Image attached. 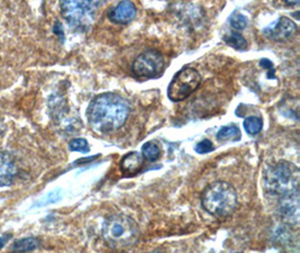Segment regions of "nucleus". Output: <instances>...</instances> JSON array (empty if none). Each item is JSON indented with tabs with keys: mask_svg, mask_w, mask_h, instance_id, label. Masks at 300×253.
I'll list each match as a JSON object with an SVG mask.
<instances>
[{
	"mask_svg": "<svg viewBox=\"0 0 300 253\" xmlns=\"http://www.w3.org/2000/svg\"><path fill=\"white\" fill-rule=\"evenodd\" d=\"M17 167L14 159L8 153L0 152V187H8L15 180Z\"/></svg>",
	"mask_w": 300,
	"mask_h": 253,
	"instance_id": "nucleus-11",
	"label": "nucleus"
},
{
	"mask_svg": "<svg viewBox=\"0 0 300 253\" xmlns=\"http://www.w3.org/2000/svg\"><path fill=\"white\" fill-rule=\"evenodd\" d=\"M128 115V101L116 93L96 96L87 108L89 125L98 133H114L120 130L127 122Z\"/></svg>",
	"mask_w": 300,
	"mask_h": 253,
	"instance_id": "nucleus-1",
	"label": "nucleus"
},
{
	"mask_svg": "<svg viewBox=\"0 0 300 253\" xmlns=\"http://www.w3.org/2000/svg\"><path fill=\"white\" fill-rule=\"evenodd\" d=\"M296 31V23L288 17L282 16L271 26L266 27V29L263 30V34L274 41H282L289 39L290 36H292V34Z\"/></svg>",
	"mask_w": 300,
	"mask_h": 253,
	"instance_id": "nucleus-9",
	"label": "nucleus"
},
{
	"mask_svg": "<svg viewBox=\"0 0 300 253\" xmlns=\"http://www.w3.org/2000/svg\"><path fill=\"white\" fill-rule=\"evenodd\" d=\"M102 2H62L60 4L61 14L68 24L74 31L86 32L96 21L98 9L102 6Z\"/></svg>",
	"mask_w": 300,
	"mask_h": 253,
	"instance_id": "nucleus-5",
	"label": "nucleus"
},
{
	"mask_svg": "<svg viewBox=\"0 0 300 253\" xmlns=\"http://www.w3.org/2000/svg\"><path fill=\"white\" fill-rule=\"evenodd\" d=\"M136 13H138V8H136L135 4L125 0V2L118 3L116 6L109 9L108 18L115 24L125 25L134 20Z\"/></svg>",
	"mask_w": 300,
	"mask_h": 253,
	"instance_id": "nucleus-10",
	"label": "nucleus"
},
{
	"mask_svg": "<svg viewBox=\"0 0 300 253\" xmlns=\"http://www.w3.org/2000/svg\"><path fill=\"white\" fill-rule=\"evenodd\" d=\"M69 149L74 152H81V153H88L90 151V146L88 141L86 139H72L69 142Z\"/></svg>",
	"mask_w": 300,
	"mask_h": 253,
	"instance_id": "nucleus-19",
	"label": "nucleus"
},
{
	"mask_svg": "<svg viewBox=\"0 0 300 253\" xmlns=\"http://www.w3.org/2000/svg\"><path fill=\"white\" fill-rule=\"evenodd\" d=\"M202 84V76L192 67H184L176 73L168 87V97L179 103L192 96Z\"/></svg>",
	"mask_w": 300,
	"mask_h": 253,
	"instance_id": "nucleus-6",
	"label": "nucleus"
},
{
	"mask_svg": "<svg viewBox=\"0 0 300 253\" xmlns=\"http://www.w3.org/2000/svg\"><path fill=\"white\" fill-rule=\"evenodd\" d=\"M278 211L280 217L286 224L294 228L299 226L300 217V202L299 192L281 197L278 199Z\"/></svg>",
	"mask_w": 300,
	"mask_h": 253,
	"instance_id": "nucleus-8",
	"label": "nucleus"
},
{
	"mask_svg": "<svg viewBox=\"0 0 300 253\" xmlns=\"http://www.w3.org/2000/svg\"><path fill=\"white\" fill-rule=\"evenodd\" d=\"M61 197V191L60 190H53L50 192V194L44 197L43 199H40V202H38V206H45V205H48V204H52V202L58 200V198Z\"/></svg>",
	"mask_w": 300,
	"mask_h": 253,
	"instance_id": "nucleus-21",
	"label": "nucleus"
},
{
	"mask_svg": "<svg viewBox=\"0 0 300 253\" xmlns=\"http://www.w3.org/2000/svg\"><path fill=\"white\" fill-rule=\"evenodd\" d=\"M202 208L215 217H226L238 207V192L227 181H215L204 188L202 194Z\"/></svg>",
	"mask_w": 300,
	"mask_h": 253,
	"instance_id": "nucleus-3",
	"label": "nucleus"
},
{
	"mask_svg": "<svg viewBox=\"0 0 300 253\" xmlns=\"http://www.w3.org/2000/svg\"><path fill=\"white\" fill-rule=\"evenodd\" d=\"M244 130L248 135H256L262 131L263 121L258 116H248L243 123Z\"/></svg>",
	"mask_w": 300,
	"mask_h": 253,
	"instance_id": "nucleus-16",
	"label": "nucleus"
},
{
	"mask_svg": "<svg viewBox=\"0 0 300 253\" xmlns=\"http://www.w3.org/2000/svg\"><path fill=\"white\" fill-rule=\"evenodd\" d=\"M164 67V58L158 51L146 50L136 57L132 71L138 79H154L162 75Z\"/></svg>",
	"mask_w": 300,
	"mask_h": 253,
	"instance_id": "nucleus-7",
	"label": "nucleus"
},
{
	"mask_svg": "<svg viewBox=\"0 0 300 253\" xmlns=\"http://www.w3.org/2000/svg\"><path fill=\"white\" fill-rule=\"evenodd\" d=\"M300 172L297 165L279 161L268 167L263 173V188L268 195L279 199L299 192Z\"/></svg>",
	"mask_w": 300,
	"mask_h": 253,
	"instance_id": "nucleus-2",
	"label": "nucleus"
},
{
	"mask_svg": "<svg viewBox=\"0 0 300 253\" xmlns=\"http://www.w3.org/2000/svg\"><path fill=\"white\" fill-rule=\"evenodd\" d=\"M194 150H196V152L199 154H206L209 153V152L214 151V145L209 140H202L196 145Z\"/></svg>",
	"mask_w": 300,
	"mask_h": 253,
	"instance_id": "nucleus-20",
	"label": "nucleus"
},
{
	"mask_svg": "<svg viewBox=\"0 0 300 253\" xmlns=\"http://www.w3.org/2000/svg\"><path fill=\"white\" fill-rule=\"evenodd\" d=\"M140 155H142L143 160L150 161V162H154V161L160 159L161 149H160V146L158 145L156 142L150 141V142H146V143L142 146V152H140Z\"/></svg>",
	"mask_w": 300,
	"mask_h": 253,
	"instance_id": "nucleus-14",
	"label": "nucleus"
},
{
	"mask_svg": "<svg viewBox=\"0 0 300 253\" xmlns=\"http://www.w3.org/2000/svg\"><path fill=\"white\" fill-rule=\"evenodd\" d=\"M152 253H161V252H152Z\"/></svg>",
	"mask_w": 300,
	"mask_h": 253,
	"instance_id": "nucleus-25",
	"label": "nucleus"
},
{
	"mask_svg": "<svg viewBox=\"0 0 300 253\" xmlns=\"http://www.w3.org/2000/svg\"><path fill=\"white\" fill-rule=\"evenodd\" d=\"M12 238V234H4L0 236V250H2L4 245L7 244V242Z\"/></svg>",
	"mask_w": 300,
	"mask_h": 253,
	"instance_id": "nucleus-23",
	"label": "nucleus"
},
{
	"mask_svg": "<svg viewBox=\"0 0 300 253\" xmlns=\"http://www.w3.org/2000/svg\"><path fill=\"white\" fill-rule=\"evenodd\" d=\"M40 245V241L34 236L24 237L20 238L16 242H14L12 246V252L14 253H24V252H30L35 249H38Z\"/></svg>",
	"mask_w": 300,
	"mask_h": 253,
	"instance_id": "nucleus-13",
	"label": "nucleus"
},
{
	"mask_svg": "<svg viewBox=\"0 0 300 253\" xmlns=\"http://www.w3.org/2000/svg\"><path fill=\"white\" fill-rule=\"evenodd\" d=\"M53 31H54V33H56L61 40H63V38H64V33H63V29H62V25L60 22H56V26H54Z\"/></svg>",
	"mask_w": 300,
	"mask_h": 253,
	"instance_id": "nucleus-22",
	"label": "nucleus"
},
{
	"mask_svg": "<svg viewBox=\"0 0 300 253\" xmlns=\"http://www.w3.org/2000/svg\"><path fill=\"white\" fill-rule=\"evenodd\" d=\"M217 139L220 141H238L240 139V128L234 125L222 127L217 133Z\"/></svg>",
	"mask_w": 300,
	"mask_h": 253,
	"instance_id": "nucleus-17",
	"label": "nucleus"
},
{
	"mask_svg": "<svg viewBox=\"0 0 300 253\" xmlns=\"http://www.w3.org/2000/svg\"><path fill=\"white\" fill-rule=\"evenodd\" d=\"M224 41L227 45H230L235 50L244 51L248 49V41L244 39V36L240 32H230L228 35L224 36Z\"/></svg>",
	"mask_w": 300,
	"mask_h": 253,
	"instance_id": "nucleus-15",
	"label": "nucleus"
},
{
	"mask_svg": "<svg viewBox=\"0 0 300 253\" xmlns=\"http://www.w3.org/2000/svg\"><path fill=\"white\" fill-rule=\"evenodd\" d=\"M143 165V158L138 152H130L120 161L122 171L127 174L138 172Z\"/></svg>",
	"mask_w": 300,
	"mask_h": 253,
	"instance_id": "nucleus-12",
	"label": "nucleus"
},
{
	"mask_svg": "<svg viewBox=\"0 0 300 253\" xmlns=\"http://www.w3.org/2000/svg\"><path fill=\"white\" fill-rule=\"evenodd\" d=\"M230 24L236 32L243 31L248 26V18L242 13L234 12L230 17Z\"/></svg>",
	"mask_w": 300,
	"mask_h": 253,
	"instance_id": "nucleus-18",
	"label": "nucleus"
},
{
	"mask_svg": "<svg viewBox=\"0 0 300 253\" xmlns=\"http://www.w3.org/2000/svg\"><path fill=\"white\" fill-rule=\"evenodd\" d=\"M2 130H4V125H2V122L0 121V133H2Z\"/></svg>",
	"mask_w": 300,
	"mask_h": 253,
	"instance_id": "nucleus-24",
	"label": "nucleus"
},
{
	"mask_svg": "<svg viewBox=\"0 0 300 253\" xmlns=\"http://www.w3.org/2000/svg\"><path fill=\"white\" fill-rule=\"evenodd\" d=\"M102 236L109 246L115 249L130 246L138 240V225L130 216L114 214L104 220Z\"/></svg>",
	"mask_w": 300,
	"mask_h": 253,
	"instance_id": "nucleus-4",
	"label": "nucleus"
}]
</instances>
